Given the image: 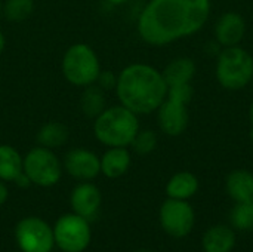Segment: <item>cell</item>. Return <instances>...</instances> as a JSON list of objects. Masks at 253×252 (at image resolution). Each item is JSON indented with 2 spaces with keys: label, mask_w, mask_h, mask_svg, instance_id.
<instances>
[{
  "label": "cell",
  "mask_w": 253,
  "mask_h": 252,
  "mask_svg": "<svg viewBox=\"0 0 253 252\" xmlns=\"http://www.w3.org/2000/svg\"><path fill=\"white\" fill-rule=\"evenodd\" d=\"M231 227L240 232L253 230V202L236 203L230 212Z\"/></svg>",
  "instance_id": "obj_23"
},
{
  "label": "cell",
  "mask_w": 253,
  "mask_h": 252,
  "mask_svg": "<svg viewBox=\"0 0 253 252\" xmlns=\"http://www.w3.org/2000/svg\"><path fill=\"white\" fill-rule=\"evenodd\" d=\"M102 193L92 181H80L70 193V206L73 212L92 221L99 214Z\"/></svg>",
  "instance_id": "obj_12"
},
{
  "label": "cell",
  "mask_w": 253,
  "mask_h": 252,
  "mask_svg": "<svg viewBox=\"0 0 253 252\" xmlns=\"http://www.w3.org/2000/svg\"><path fill=\"white\" fill-rule=\"evenodd\" d=\"M194 97V88L191 83H184V85H175L168 88V98L175 100L182 104H190Z\"/></svg>",
  "instance_id": "obj_25"
},
{
  "label": "cell",
  "mask_w": 253,
  "mask_h": 252,
  "mask_svg": "<svg viewBox=\"0 0 253 252\" xmlns=\"http://www.w3.org/2000/svg\"><path fill=\"white\" fill-rule=\"evenodd\" d=\"M108 3H111V4H114V6H120V4H125V3H127L129 0H107Z\"/></svg>",
  "instance_id": "obj_31"
},
{
  "label": "cell",
  "mask_w": 253,
  "mask_h": 252,
  "mask_svg": "<svg viewBox=\"0 0 253 252\" xmlns=\"http://www.w3.org/2000/svg\"><path fill=\"white\" fill-rule=\"evenodd\" d=\"M70 138V129L62 122H46L40 126V129L36 132V143L37 146L55 150L67 144Z\"/></svg>",
  "instance_id": "obj_19"
},
{
  "label": "cell",
  "mask_w": 253,
  "mask_h": 252,
  "mask_svg": "<svg viewBox=\"0 0 253 252\" xmlns=\"http://www.w3.org/2000/svg\"><path fill=\"white\" fill-rule=\"evenodd\" d=\"M225 192L236 202H253V172L234 169L225 178Z\"/></svg>",
  "instance_id": "obj_16"
},
{
  "label": "cell",
  "mask_w": 253,
  "mask_h": 252,
  "mask_svg": "<svg viewBox=\"0 0 253 252\" xmlns=\"http://www.w3.org/2000/svg\"><path fill=\"white\" fill-rule=\"evenodd\" d=\"M15 242L21 252H52L53 229L40 217H24L15 226Z\"/></svg>",
  "instance_id": "obj_8"
},
{
  "label": "cell",
  "mask_w": 253,
  "mask_h": 252,
  "mask_svg": "<svg viewBox=\"0 0 253 252\" xmlns=\"http://www.w3.org/2000/svg\"><path fill=\"white\" fill-rule=\"evenodd\" d=\"M156 113L157 125L165 135L179 137L187 131L190 123V113L187 104L178 102L166 97V100L162 102Z\"/></svg>",
  "instance_id": "obj_11"
},
{
  "label": "cell",
  "mask_w": 253,
  "mask_h": 252,
  "mask_svg": "<svg viewBox=\"0 0 253 252\" xmlns=\"http://www.w3.org/2000/svg\"><path fill=\"white\" fill-rule=\"evenodd\" d=\"M7 198H9V189L6 186V183L0 180V206H3L6 203Z\"/></svg>",
  "instance_id": "obj_29"
},
{
  "label": "cell",
  "mask_w": 253,
  "mask_h": 252,
  "mask_svg": "<svg viewBox=\"0 0 253 252\" xmlns=\"http://www.w3.org/2000/svg\"><path fill=\"white\" fill-rule=\"evenodd\" d=\"M24 174L33 186L49 189L56 186L62 178V162L50 149L34 146L24 156Z\"/></svg>",
  "instance_id": "obj_6"
},
{
  "label": "cell",
  "mask_w": 253,
  "mask_h": 252,
  "mask_svg": "<svg viewBox=\"0 0 253 252\" xmlns=\"http://www.w3.org/2000/svg\"><path fill=\"white\" fill-rule=\"evenodd\" d=\"M13 184H15L16 187H19V189H28L30 186H33L31 181H30V178L24 174V171H22V174H19V175L16 177V180L13 181Z\"/></svg>",
  "instance_id": "obj_28"
},
{
  "label": "cell",
  "mask_w": 253,
  "mask_h": 252,
  "mask_svg": "<svg viewBox=\"0 0 253 252\" xmlns=\"http://www.w3.org/2000/svg\"><path fill=\"white\" fill-rule=\"evenodd\" d=\"M211 0H150L141 10L136 30L150 46H168L205 28Z\"/></svg>",
  "instance_id": "obj_1"
},
{
  "label": "cell",
  "mask_w": 253,
  "mask_h": 252,
  "mask_svg": "<svg viewBox=\"0 0 253 252\" xmlns=\"http://www.w3.org/2000/svg\"><path fill=\"white\" fill-rule=\"evenodd\" d=\"M249 120H251L253 128V101L251 102V107H249Z\"/></svg>",
  "instance_id": "obj_32"
},
{
  "label": "cell",
  "mask_w": 253,
  "mask_h": 252,
  "mask_svg": "<svg viewBox=\"0 0 253 252\" xmlns=\"http://www.w3.org/2000/svg\"><path fill=\"white\" fill-rule=\"evenodd\" d=\"M24 156L10 144H0V180L13 183L22 174Z\"/></svg>",
  "instance_id": "obj_21"
},
{
  "label": "cell",
  "mask_w": 253,
  "mask_h": 252,
  "mask_svg": "<svg viewBox=\"0 0 253 252\" xmlns=\"http://www.w3.org/2000/svg\"><path fill=\"white\" fill-rule=\"evenodd\" d=\"M101 174L110 180L123 177L132 165V153L129 147H107L99 157Z\"/></svg>",
  "instance_id": "obj_14"
},
{
  "label": "cell",
  "mask_w": 253,
  "mask_h": 252,
  "mask_svg": "<svg viewBox=\"0 0 253 252\" xmlns=\"http://www.w3.org/2000/svg\"><path fill=\"white\" fill-rule=\"evenodd\" d=\"M197 71V65L190 56H178L169 61V64L163 68V77L169 86L191 83Z\"/></svg>",
  "instance_id": "obj_17"
},
{
  "label": "cell",
  "mask_w": 253,
  "mask_h": 252,
  "mask_svg": "<svg viewBox=\"0 0 253 252\" xmlns=\"http://www.w3.org/2000/svg\"><path fill=\"white\" fill-rule=\"evenodd\" d=\"M101 70L99 56L87 43H74L68 46L62 55V76L74 88L83 89L89 85H93Z\"/></svg>",
  "instance_id": "obj_5"
},
{
  "label": "cell",
  "mask_w": 253,
  "mask_h": 252,
  "mask_svg": "<svg viewBox=\"0 0 253 252\" xmlns=\"http://www.w3.org/2000/svg\"><path fill=\"white\" fill-rule=\"evenodd\" d=\"M215 77L227 91H242L253 82V56L240 45L222 48L216 56Z\"/></svg>",
  "instance_id": "obj_4"
},
{
  "label": "cell",
  "mask_w": 253,
  "mask_h": 252,
  "mask_svg": "<svg viewBox=\"0 0 253 252\" xmlns=\"http://www.w3.org/2000/svg\"><path fill=\"white\" fill-rule=\"evenodd\" d=\"M3 16V1L0 0V18Z\"/></svg>",
  "instance_id": "obj_33"
},
{
  "label": "cell",
  "mask_w": 253,
  "mask_h": 252,
  "mask_svg": "<svg viewBox=\"0 0 253 252\" xmlns=\"http://www.w3.org/2000/svg\"><path fill=\"white\" fill-rule=\"evenodd\" d=\"M222 50V46L213 39V40H211V42H208L206 45H205V52L208 53V55H211V56H218L219 55V52Z\"/></svg>",
  "instance_id": "obj_27"
},
{
  "label": "cell",
  "mask_w": 253,
  "mask_h": 252,
  "mask_svg": "<svg viewBox=\"0 0 253 252\" xmlns=\"http://www.w3.org/2000/svg\"><path fill=\"white\" fill-rule=\"evenodd\" d=\"M34 0H4L3 16L10 22H22L34 12Z\"/></svg>",
  "instance_id": "obj_22"
},
{
  "label": "cell",
  "mask_w": 253,
  "mask_h": 252,
  "mask_svg": "<svg viewBox=\"0 0 253 252\" xmlns=\"http://www.w3.org/2000/svg\"><path fill=\"white\" fill-rule=\"evenodd\" d=\"M52 229L55 247L62 252H83L92 242L90 221L76 212L61 215Z\"/></svg>",
  "instance_id": "obj_7"
},
{
  "label": "cell",
  "mask_w": 253,
  "mask_h": 252,
  "mask_svg": "<svg viewBox=\"0 0 253 252\" xmlns=\"http://www.w3.org/2000/svg\"><path fill=\"white\" fill-rule=\"evenodd\" d=\"M199 178L188 171L173 174L166 183V195L170 199L188 201L199 192Z\"/></svg>",
  "instance_id": "obj_18"
},
{
  "label": "cell",
  "mask_w": 253,
  "mask_h": 252,
  "mask_svg": "<svg viewBox=\"0 0 253 252\" xmlns=\"http://www.w3.org/2000/svg\"><path fill=\"white\" fill-rule=\"evenodd\" d=\"M157 144L159 137L153 129H139L130 144V149L138 156H148L157 149Z\"/></svg>",
  "instance_id": "obj_24"
},
{
  "label": "cell",
  "mask_w": 253,
  "mask_h": 252,
  "mask_svg": "<svg viewBox=\"0 0 253 252\" xmlns=\"http://www.w3.org/2000/svg\"><path fill=\"white\" fill-rule=\"evenodd\" d=\"M139 129L138 114L122 104L107 105V108L93 119V135L96 141L105 147H130Z\"/></svg>",
  "instance_id": "obj_3"
},
{
  "label": "cell",
  "mask_w": 253,
  "mask_h": 252,
  "mask_svg": "<svg viewBox=\"0 0 253 252\" xmlns=\"http://www.w3.org/2000/svg\"><path fill=\"white\" fill-rule=\"evenodd\" d=\"M95 83L105 92L114 91L117 85V73H114L113 70H101Z\"/></svg>",
  "instance_id": "obj_26"
},
{
  "label": "cell",
  "mask_w": 253,
  "mask_h": 252,
  "mask_svg": "<svg viewBox=\"0 0 253 252\" xmlns=\"http://www.w3.org/2000/svg\"><path fill=\"white\" fill-rule=\"evenodd\" d=\"M159 221L165 233L175 239H181L193 232L196 214L188 201L168 198L160 206Z\"/></svg>",
  "instance_id": "obj_9"
},
{
  "label": "cell",
  "mask_w": 253,
  "mask_h": 252,
  "mask_svg": "<svg viewBox=\"0 0 253 252\" xmlns=\"http://www.w3.org/2000/svg\"><path fill=\"white\" fill-rule=\"evenodd\" d=\"M62 168L71 178L77 180L79 183L93 181L101 174V160L95 151L76 147L65 153Z\"/></svg>",
  "instance_id": "obj_10"
},
{
  "label": "cell",
  "mask_w": 253,
  "mask_h": 252,
  "mask_svg": "<svg viewBox=\"0 0 253 252\" xmlns=\"http://www.w3.org/2000/svg\"><path fill=\"white\" fill-rule=\"evenodd\" d=\"M105 94L107 92L104 89H101L96 83L83 88L80 100H79V107H80L82 114L92 120L95 117H98L107 108Z\"/></svg>",
  "instance_id": "obj_20"
},
{
  "label": "cell",
  "mask_w": 253,
  "mask_h": 252,
  "mask_svg": "<svg viewBox=\"0 0 253 252\" xmlns=\"http://www.w3.org/2000/svg\"><path fill=\"white\" fill-rule=\"evenodd\" d=\"M135 252H154V251H150V250H138V251Z\"/></svg>",
  "instance_id": "obj_34"
},
{
  "label": "cell",
  "mask_w": 253,
  "mask_h": 252,
  "mask_svg": "<svg viewBox=\"0 0 253 252\" xmlns=\"http://www.w3.org/2000/svg\"><path fill=\"white\" fill-rule=\"evenodd\" d=\"M116 97L138 116L156 113L168 97V83L163 73L145 62L126 65L117 74Z\"/></svg>",
  "instance_id": "obj_2"
},
{
  "label": "cell",
  "mask_w": 253,
  "mask_h": 252,
  "mask_svg": "<svg viewBox=\"0 0 253 252\" xmlns=\"http://www.w3.org/2000/svg\"><path fill=\"white\" fill-rule=\"evenodd\" d=\"M251 141H252V146H253V128H252V131H251Z\"/></svg>",
  "instance_id": "obj_35"
},
{
  "label": "cell",
  "mask_w": 253,
  "mask_h": 252,
  "mask_svg": "<svg viewBox=\"0 0 253 252\" xmlns=\"http://www.w3.org/2000/svg\"><path fill=\"white\" fill-rule=\"evenodd\" d=\"M4 48H6V37H4L3 31L0 30V56H1V53H3V50H4Z\"/></svg>",
  "instance_id": "obj_30"
},
{
  "label": "cell",
  "mask_w": 253,
  "mask_h": 252,
  "mask_svg": "<svg viewBox=\"0 0 253 252\" xmlns=\"http://www.w3.org/2000/svg\"><path fill=\"white\" fill-rule=\"evenodd\" d=\"M246 21L243 15L234 10L224 12L215 22L213 27V39L222 46H237L246 36Z\"/></svg>",
  "instance_id": "obj_13"
},
{
  "label": "cell",
  "mask_w": 253,
  "mask_h": 252,
  "mask_svg": "<svg viewBox=\"0 0 253 252\" xmlns=\"http://www.w3.org/2000/svg\"><path fill=\"white\" fill-rule=\"evenodd\" d=\"M237 238L234 229L225 224H218L208 229L202 238L203 252H231L236 247Z\"/></svg>",
  "instance_id": "obj_15"
}]
</instances>
